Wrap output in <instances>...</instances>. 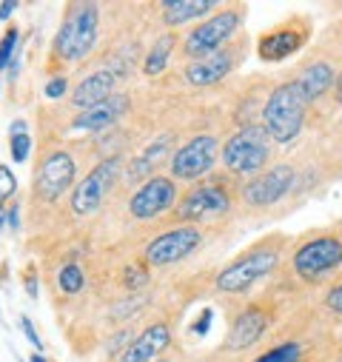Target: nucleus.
I'll return each instance as SVG.
<instances>
[{
    "label": "nucleus",
    "mask_w": 342,
    "mask_h": 362,
    "mask_svg": "<svg viewBox=\"0 0 342 362\" xmlns=\"http://www.w3.org/2000/svg\"><path fill=\"white\" fill-rule=\"evenodd\" d=\"M98 32H100V6L98 4H92V0L69 4L52 49L63 63H83L98 43Z\"/></svg>",
    "instance_id": "obj_1"
},
{
    "label": "nucleus",
    "mask_w": 342,
    "mask_h": 362,
    "mask_svg": "<svg viewBox=\"0 0 342 362\" xmlns=\"http://www.w3.org/2000/svg\"><path fill=\"white\" fill-rule=\"evenodd\" d=\"M302 359V345L300 342H283L271 351H266L263 356H256L254 362H300Z\"/></svg>",
    "instance_id": "obj_26"
},
{
    "label": "nucleus",
    "mask_w": 342,
    "mask_h": 362,
    "mask_svg": "<svg viewBox=\"0 0 342 362\" xmlns=\"http://www.w3.org/2000/svg\"><path fill=\"white\" fill-rule=\"evenodd\" d=\"M129 106H131L129 95H117V92H114L109 100H103V103H98V106H92V109H86V112L74 115V120H71V132H80V134L103 132V129L114 126V123L129 112Z\"/></svg>",
    "instance_id": "obj_15"
},
{
    "label": "nucleus",
    "mask_w": 342,
    "mask_h": 362,
    "mask_svg": "<svg viewBox=\"0 0 342 362\" xmlns=\"http://www.w3.org/2000/svg\"><path fill=\"white\" fill-rule=\"evenodd\" d=\"M336 83V77H334V69L328 66V63H311V66H305L302 71H300V77H297V86L302 88V95L308 98V103L311 100H317V98H322L328 88Z\"/></svg>",
    "instance_id": "obj_22"
},
{
    "label": "nucleus",
    "mask_w": 342,
    "mask_h": 362,
    "mask_svg": "<svg viewBox=\"0 0 342 362\" xmlns=\"http://www.w3.org/2000/svg\"><path fill=\"white\" fill-rule=\"evenodd\" d=\"M74 174H77V165H74L71 154L63 148H52L37 163L32 189L43 203H57L74 186Z\"/></svg>",
    "instance_id": "obj_7"
},
{
    "label": "nucleus",
    "mask_w": 342,
    "mask_h": 362,
    "mask_svg": "<svg viewBox=\"0 0 342 362\" xmlns=\"http://www.w3.org/2000/svg\"><path fill=\"white\" fill-rule=\"evenodd\" d=\"M175 46H177V35H175V32H163V35L151 43V49L146 52V57H143V74H148V77L163 74V71L168 69V63H171Z\"/></svg>",
    "instance_id": "obj_23"
},
{
    "label": "nucleus",
    "mask_w": 342,
    "mask_h": 362,
    "mask_svg": "<svg viewBox=\"0 0 342 362\" xmlns=\"http://www.w3.org/2000/svg\"><path fill=\"white\" fill-rule=\"evenodd\" d=\"M294 271L305 280H317L331 274L342 265V240L336 237H314L294 251Z\"/></svg>",
    "instance_id": "obj_11"
},
{
    "label": "nucleus",
    "mask_w": 342,
    "mask_h": 362,
    "mask_svg": "<svg viewBox=\"0 0 342 362\" xmlns=\"http://www.w3.org/2000/svg\"><path fill=\"white\" fill-rule=\"evenodd\" d=\"M57 286L66 297H77L83 294L86 288V271L77 265V262H66L60 271H57Z\"/></svg>",
    "instance_id": "obj_24"
},
{
    "label": "nucleus",
    "mask_w": 342,
    "mask_h": 362,
    "mask_svg": "<svg viewBox=\"0 0 342 362\" xmlns=\"http://www.w3.org/2000/svg\"><path fill=\"white\" fill-rule=\"evenodd\" d=\"M29 362H49V359H46V356H43V354H40V351H35V354H32V356H29Z\"/></svg>",
    "instance_id": "obj_39"
},
{
    "label": "nucleus",
    "mask_w": 342,
    "mask_h": 362,
    "mask_svg": "<svg viewBox=\"0 0 342 362\" xmlns=\"http://www.w3.org/2000/svg\"><path fill=\"white\" fill-rule=\"evenodd\" d=\"M271 157V137L263 126H242L234 132L220 151L223 165L231 174H256Z\"/></svg>",
    "instance_id": "obj_4"
},
{
    "label": "nucleus",
    "mask_w": 342,
    "mask_h": 362,
    "mask_svg": "<svg viewBox=\"0 0 342 362\" xmlns=\"http://www.w3.org/2000/svg\"><path fill=\"white\" fill-rule=\"evenodd\" d=\"M66 86H69V83H66V77H52V80L46 83L43 92H46V98H52V100H54V98H63V95H66Z\"/></svg>",
    "instance_id": "obj_30"
},
{
    "label": "nucleus",
    "mask_w": 342,
    "mask_h": 362,
    "mask_svg": "<svg viewBox=\"0 0 342 362\" xmlns=\"http://www.w3.org/2000/svg\"><path fill=\"white\" fill-rule=\"evenodd\" d=\"M211 12H217L214 0H163V4H160L163 23H165L171 32H175L177 26L191 23V21L208 18Z\"/></svg>",
    "instance_id": "obj_20"
},
{
    "label": "nucleus",
    "mask_w": 342,
    "mask_h": 362,
    "mask_svg": "<svg viewBox=\"0 0 342 362\" xmlns=\"http://www.w3.org/2000/svg\"><path fill=\"white\" fill-rule=\"evenodd\" d=\"M9 151H12V160L15 163H26L29 160V151H32L29 132L26 134H9Z\"/></svg>",
    "instance_id": "obj_29"
},
{
    "label": "nucleus",
    "mask_w": 342,
    "mask_h": 362,
    "mask_svg": "<svg viewBox=\"0 0 342 362\" xmlns=\"http://www.w3.org/2000/svg\"><path fill=\"white\" fill-rule=\"evenodd\" d=\"M157 362H171V359H157Z\"/></svg>",
    "instance_id": "obj_41"
},
{
    "label": "nucleus",
    "mask_w": 342,
    "mask_h": 362,
    "mask_svg": "<svg viewBox=\"0 0 342 362\" xmlns=\"http://www.w3.org/2000/svg\"><path fill=\"white\" fill-rule=\"evenodd\" d=\"M114 86H117V77L109 71V69H100V71H92L89 77H83L69 95V103L71 109L80 115L86 109H92L103 100H109L114 95Z\"/></svg>",
    "instance_id": "obj_16"
},
{
    "label": "nucleus",
    "mask_w": 342,
    "mask_h": 362,
    "mask_svg": "<svg viewBox=\"0 0 342 362\" xmlns=\"http://www.w3.org/2000/svg\"><path fill=\"white\" fill-rule=\"evenodd\" d=\"M18 192V177L15 171L6 165V163H0V206H6Z\"/></svg>",
    "instance_id": "obj_28"
},
{
    "label": "nucleus",
    "mask_w": 342,
    "mask_h": 362,
    "mask_svg": "<svg viewBox=\"0 0 342 362\" xmlns=\"http://www.w3.org/2000/svg\"><path fill=\"white\" fill-rule=\"evenodd\" d=\"M123 174V157H106L100 160L89 174H86L80 183L71 189V211L77 217H92L103 209L106 194L112 192V186L117 183V177Z\"/></svg>",
    "instance_id": "obj_5"
},
{
    "label": "nucleus",
    "mask_w": 342,
    "mask_h": 362,
    "mask_svg": "<svg viewBox=\"0 0 342 362\" xmlns=\"http://www.w3.org/2000/svg\"><path fill=\"white\" fill-rule=\"evenodd\" d=\"M175 206H177V180L163 174L148 177L129 197V214L134 220H154Z\"/></svg>",
    "instance_id": "obj_10"
},
{
    "label": "nucleus",
    "mask_w": 342,
    "mask_h": 362,
    "mask_svg": "<svg viewBox=\"0 0 342 362\" xmlns=\"http://www.w3.org/2000/svg\"><path fill=\"white\" fill-rule=\"evenodd\" d=\"M123 283H126V291H129V294H140V291L151 283V277H148V271L140 268V265H126Z\"/></svg>",
    "instance_id": "obj_27"
},
{
    "label": "nucleus",
    "mask_w": 342,
    "mask_h": 362,
    "mask_svg": "<svg viewBox=\"0 0 342 362\" xmlns=\"http://www.w3.org/2000/svg\"><path fill=\"white\" fill-rule=\"evenodd\" d=\"M325 305H328L334 314H339V317H342V283H339V286H334V288L325 294Z\"/></svg>",
    "instance_id": "obj_32"
},
{
    "label": "nucleus",
    "mask_w": 342,
    "mask_h": 362,
    "mask_svg": "<svg viewBox=\"0 0 342 362\" xmlns=\"http://www.w3.org/2000/svg\"><path fill=\"white\" fill-rule=\"evenodd\" d=\"M302 43H305V32L302 29L280 26V29H274V32L260 37V43H256V54H260L266 63H277V60L291 57Z\"/></svg>",
    "instance_id": "obj_19"
},
{
    "label": "nucleus",
    "mask_w": 342,
    "mask_h": 362,
    "mask_svg": "<svg viewBox=\"0 0 342 362\" xmlns=\"http://www.w3.org/2000/svg\"><path fill=\"white\" fill-rule=\"evenodd\" d=\"M6 228V206H0V231Z\"/></svg>",
    "instance_id": "obj_38"
},
{
    "label": "nucleus",
    "mask_w": 342,
    "mask_h": 362,
    "mask_svg": "<svg viewBox=\"0 0 342 362\" xmlns=\"http://www.w3.org/2000/svg\"><path fill=\"white\" fill-rule=\"evenodd\" d=\"M280 262V251L271 245H256L245 254H240L237 259H231L220 274L214 277V288L220 294H245L254 283H260L263 277H269Z\"/></svg>",
    "instance_id": "obj_3"
},
{
    "label": "nucleus",
    "mask_w": 342,
    "mask_h": 362,
    "mask_svg": "<svg viewBox=\"0 0 342 362\" xmlns=\"http://www.w3.org/2000/svg\"><path fill=\"white\" fill-rule=\"evenodd\" d=\"M223 146L211 134H197L189 143H183L175 154H171V177L180 183H194L203 174H208L220 157Z\"/></svg>",
    "instance_id": "obj_8"
},
{
    "label": "nucleus",
    "mask_w": 342,
    "mask_h": 362,
    "mask_svg": "<svg viewBox=\"0 0 342 362\" xmlns=\"http://www.w3.org/2000/svg\"><path fill=\"white\" fill-rule=\"evenodd\" d=\"M0 322H4V314H0Z\"/></svg>",
    "instance_id": "obj_42"
},
{
    "label": "nucleus",
    "mask_w": 342,
    "mask_h": 362,
    "mask_svg": "<svg viewBox=\"0 0 342 362\" xmlns=\"http://www.w3.org/2000/svg\"><path fill=\"white\" fill-rule=\"evenodd\" d=\"M203 245V234L194 226H180V228H171L157 234L154 240L146 243L143 248V259L151 268H163V265H175L186 257H191L197 248Z\"/></svg>",
    "instance_id": "obj_9"
},
{
    "label": "nucleus",
    "mask_w": 342,
    "mask_h": 362,
    "mask_svg": "<svg viewBox=\"0 0 342 362\" xmlns=\"http://www.w3.org/2000/svg\"><path fill=\"white\" fill-rule=\"evenodd\" d=\"M177 148H175V134L171 132H165V134H160L157 140H151L129 165H126V180L129 183H146L148 180V174L160 165V163H165L168 160V154H175ZM154 177V174H151Z\"/></svg>",
    "instance_id": "obj_18"
},
{
    "label": "nucleus",
    "mask_w": 342,
    "mask_h": 362,
    "mask_svg": "<svg viewBox=\"0 0 342 362\" xmlns=\"http://www.w3.org/2000/svg\"><path fill=\"white\" fill-rule=\"evenodd\" d=\"M15 12H18V0H4L0 4V21H9Z\"/></svg>",
    "instance_id": "obj_36"
},
{
    "label": "nucleus",
    "mask_w": 342,
    "mask_h": 362,
    "mask_svg": "<svg viewBox=\"0 0 342 362\" xmlns=\"http://www.w3.org/2000/svg\"><path fill=\"white\" fill-rule=\"evenodd\" d=\"M131 339H134V337H131V331H129V328H126V331H117V334H114V339L109 342V354H120L117 348H120V345H126V348H129V345H131Z\"/></svg>",
    "instance_id": "obj_34"
},
{
    "label": "nucleus",
    "mask_w": 342,
    "mask_h": 362,
    "mask_svg": "<svg viewBox=\"0 0 342 362\" xmlns=\"http://www.w3.org/2000/svg\"><path fill=\"white\" fill-rule=\"evenodd\" d=\"M18 49H20V32L12 23L6 35L0 37V69H12V63L18 60Z\"/></svg>",
    "instance_id": "obj_25"
},
{
    "label": "nucleus",
    "mask_w": 342,
    "mask_h": 362,
    "mask_svg": "<svg viewBox=\"0 0 342 362\" xmlns=\"http://www.w3.org/2000/svg\"><path fill=\"white\" fill-rule=\"evenodd\" d=\"M26 294H29V297H37V277L32 274V271L26 274Z\"/></svg>",
    "instance_id": "obj_37"
},
{
    "label": "nucleus",
    "mask_w": 342,
    "mask_h": 362,
    "mask_svg": "<svg viewBox=\"0 0 342 362\" xmlns=\"http://www.w3.org/2000/svg\"><path fill=\"white\" fill-rule=\"evenodd\" d=\"M294 168L291 165H274L269 171H260L256 177H251L245 189H242V200L254 209H269L277 206L291 189H294Z\"/></svg>",
    "instance_id": "obj_12"
},
{
    "label": "nucleus",
    "mask_w": 342,
    "mask_h": 362,
    "mask_svg": "<svg viewBox=\"0 0 342 362\" xmlns=\"http://www.w3.org/2000/svg\"><path fill=\"white\" fill-rule=\"evenodd\" d=\"M20 362H29V359H20Z\"/></svg>",
    "instance_id": "obj_43"
},
{
    "label": "nucleus",
    "mask_w": 342,
    "mask_h": 362,
    "mask_svg": "<svg viewBox=\"0 0 342 362\" xmlns=\"http://www.w3.org/2000/svg\"><path fill=\"white\" fill-rule=\"evenodd\" d=\"M234 69V52H217V54H208V57H203V60H194V63H189L186 66V80L191 83V86H214V83H220L228 71Z\"/></svg>",
    "instance_id": "obj_21"
},
{
    "label": "nucleus",
    "mask_w": 342,
    "mask_h": 362,
    "mask_svg": "<svg viewBox=\"0 0 342 362\" xmlns=\"http://www.w3.org/2000/svg\"><path fill=\"white\" fill-rule=\"evenodd\" d=\"M228 209H231V194L223 186L208 183L183 194V200L177 203V217L186 223H203L211 217H223Z\"/></svg>",
    "instance_id": "obj_13"
},
{
    "label": "nucleus",
    "mask_w": 342,
    "mask_h": 362,
    "mask_svg": "<svg viewBox=\"0 0 342 362\" xmlns=\"http://www.w3.org/2000/svg\"><path fill=\"white\" fill-rule=\"evenodd\" d=\"M6 226H9L12 231L20 228V206H18V203H12V206L6 209Z\"/></svg>",
    "instance_id": "obj_35"
},
{
    "label": "nucleus",
    "mask_w": 342,
    "mask_h": 362,
    "mask_svg": "<svg viewBox=\"0 0 342 362\" xmlns=\"http://www.w3.org/2000/svg\"><path fill=\"white\" fill-rule=\"evenodd\" d=\"M171 345V325L157 320L151 325H146L129 348L120 351L117 362H157V356Z\"/></svg>",
    "instance_id": "obj_14"
},
{
    "label": "nucleus",
    "mask_w": 342,
    "mask_h": 362,
    "mask_svg": "<svg viewBox=\"0 0 342 362\" xmlns=\"http://www.w3.org/2000/svg\"><path fill=\"white\" fill-rule=\"evenodd\" d=\"M305 115H308V98L302 95L297 80H291V83L277 86L269 95L263 106V129L269 132L271 140L291 143L302 132Z\"/></svg>",
    "instance_id": "obj_2"
},
{
    "label": "nucleus",
    "mask_w": 342,
    "mask_h": 362,
    "mask_svg": "<svg viewBox=\"0 0 342 362\" xmlns=\"http://www.w3.org/2000/svg\"><path fill=\"white\" fill-rule=\"evenodd\" d=\"M336 100H342V74L336 77Z\"/></svg>",
    "instance_id": "obj_40"
},
{
    "label": "nucleus",
    "mask_w": 342,
    "mask_h": 362,
    "mask_svg": "<svg viewBox=\"0 0 342 362\" xmlns=\"http://www.w3.org/2000/svg\"><path fill=\"white\" fill-rule=\"evenodd\" d=\"M240 23H242V9H237V6L223 9V12L211 15V18H206L203 23H197L186 35V40H183V57L203 60L208 54L223 52L225 40L240 29Z\"/></svg>",
    "instance_id": "obj_6"
},
{
    "label": "nucleus",
    "mask_w": 342,
    "mask_h": 362,
    "mask_svg": "<svg viewBox=\"0 0 342 362\" xmlns=\"http://www.w3.org/2000/svg\"><path fill=\"white\" fill-rule=\"evenodd\" d=\"M269 331V314L263 308H245L228 328L225 337V348L228 351H248L263 339V334Z\"/></svg>",
    "instance_id": "obj_17"
},
{
    "label": "nucleus",
    "mask_w": 342,
    "mask_h": 362,
    "mask_svg": "<svg viewBox=\"0 0 342 362\" xmlns=\"http://www.w3.org/2000/svg\"><path fill=\"white\" fill-rule=\"evenodd\" d=\"M20 328H23V334H26V339L35 345V351H40V348H43V339L37 337V331H35V325H32L29 317H20Z\"/></svg>",
    "instance_id": "obj_33"
},
{
    "label": "nucleus",
    "mask_w": 342,
    "mask_h": 362,
    "mask_svg": "<svg viewBox=\"0 0 342 362\" xmlns=\"http://www.w3.org/2000/svg\"><path fill=\"white\" fill-rule=\"evenodd\" d=\"M211 320H214V311H211V308H206V311L200 314V320L191 325V334H194V337H206V334H208V328H211Z\"/></svg>",
    "instance_id": "obj_31"
}]
</instances>
